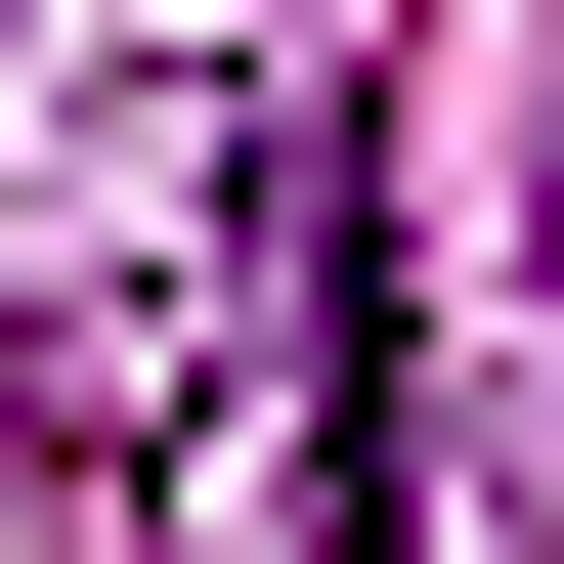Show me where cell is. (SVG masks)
Masks as SVG:
<instances>
[{"label":"cell","mask_w":564,"mask_h":564,"mask_svg":"<svg viewBox=\"0 0 564 564\" xmlns=\"http://www.w3.org/2000/svg\"><path fill=\"white\" fill-rule=\"evenodd\" d=\"M261 261H304V564H434V261H391V174L304 131Z\"/></svg>","instance_id":"obj_1"}]
</instances>
